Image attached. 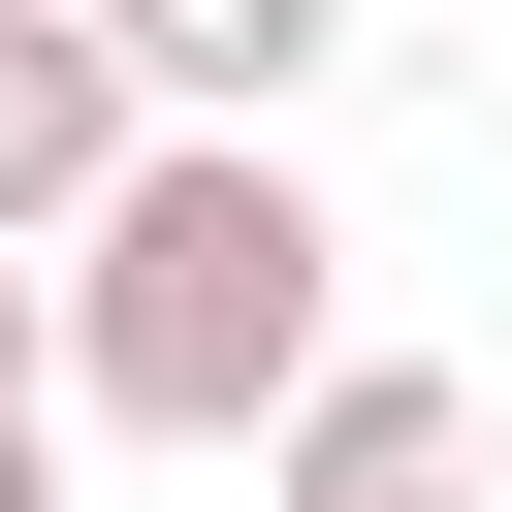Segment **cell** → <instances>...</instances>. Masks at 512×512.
I'll return each instance as SVG.
<instances>
[{"mask_svg":"<svg viewBox=\"0 0 512 512\" xmlns=\"http://www.w3.org/2000/svg\"><path fill=\"white\" fill-rule=\"evenodd\" d=\"M0 416H64V288H32V256H0Z\"/></svg>","mask_w":512,"mask_h":512,"instance_id":"5","label":"cell"},{"mask_svg":"<svg viewBox=\"0 0 512 512\" xmlns=\"http://www.w3.org/2000/svg\"><path fill=\"white\" fill-rule=\"evenodd\" d=\"M0 512H64V416H0Z\"/></svg>","mask_w":512,"mask_h":512,"instance_id":"6","label":"cell"},{"mask_svg":"<svg viewBox=\"0 0 512 512\" xmlns=\"http://www.w3.org/2000/svg\"><path fill=\"white\" fill-rule=\"evenodd\" d=\"M256 512H480V384L448 352H320L256 416Z\"/></svg>","mask_w":512,"mask_h":512,"instance_id":"2","label":"cell"},{"mask_svg":"<svg viewBox=\"0 0 512 512\" xmlns=\"http://www.w3.org/2000/svg\"><path fill=\"white\" fill-rule=\"evenodd\" d=\"M32 288H64V416H128V448H256L352 352V224L288 192V128H128L32 224Z\"/></svg>","mask_w":512,"mask_h":512,"instance_id":"1","label":"cell"},{"mask_svg":"<svg viewBox=\"0 0 512 512\" xmlns=\"http://www.w3.org/2000/svg\"><path fill=\"white\" fill-rule=\"evenodd\" d=\"M96 64H128L160 128H288V96L352 64V0H96Z\"/></svg>","mask_w":512,"mask_h":512,"instance_id":"3","label":"cell"},{"mask_svg":"<svg viewBox=\"0 0 512 512\" xmlns=\"http://www.w3.org/2000/svg\"><path fill=\"white\" fill-rule=\"evenodd\" d=\"M128 128H160V96L96 64V0H0V256H32V224H64V192L128 160Z\"/></svg>","mask_w":512,"mask_h":512,"instance_id":"4","label":"cell"}]
</instances>
